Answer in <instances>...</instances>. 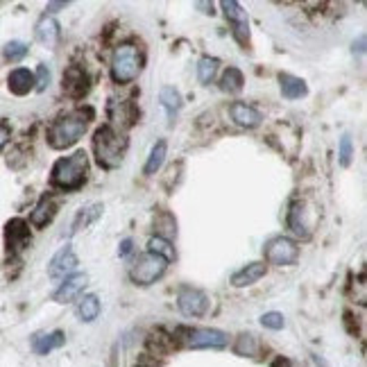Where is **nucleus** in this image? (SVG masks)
<instances>
[{
  "label": "nucleus",
  "mask_w": 367,
  "mask_h": 367,
  "mask_svg": "<svg viewBox=\"0 0 367 367\" xmlns=\"http://www.w3.org/2000/svg\"><path fill=\"white\" fill-rule=\"evenodd\" d=\"M279 82H281V93H284V98H288V100H297L308 93L304 80H300V77H295V75H288V73L279 75Z\"/></svg>",
  "instance_id": "nucleus-22"
},
{
  "label": "nucleus",
  "mask_w": 367,
  "mask_h": 367,
  "mask_svg": "<svg viewBox=\"0 0 367 367\" xmlns=\"http://www.w3.org/2000/svg\"><path fill=\"white\" fill-rule=\"evenodd\" d=\"M77 315H80L84 322H93L100 315V300L96 295H87L80 304H77Z\"/></svg>",
  "instance_id": "nucleus-25"
},
{
  "label": "nucleus",
  "mask_w": 367,
  "mask_h": 367,
  "mask_svg": "<svg viewBox=\"0 0 367 367\" xmlns=\"http://www.w3.org/2000/svg\"><path fill=\"white\" fill-rule=\"evenodd\" d=\"M351 154H354V145H351V136L345 134V136L340 138V147H338V157H340V163H342V166H349Z\"/></svg>",
  "instance_id": "nucleus-32"
},
{
  "label": "nucleus",
  "mask_w": 367,
  "mask_h": 367,
  "mask_svg": "<svg viewBox=\"0 0 367 367\" xmlns=\"http://www.w3.org/2000/svg\"><path fill=\"white\" fill-rule=\"evenodd\" d=\"M75 268H77V256L73 252V247L64 245L57 254L52 256V261L48 263V275L52 279L70 277V275H75Z\"/></svg>",
  "instance_id": "nucleus-8"
},
{
  "label": "nucleus",
  "mask_w": 367,
  "mask_h": 367,
  "mask_svg": "<svg viewBox=\"0 0 367 367\" xmlns=\"http://www.w3.org/2000/svg\"><path fill=\"white\" fill-rule=\"evenodd\" d=\"M34 84H36V91H45V87L50 84V70H48V66H45V64H39Z\"/></svg>",
  "instance_id": "nucleus-34"
},
{
  "label": "nucleus",
  "mask_w": 367,
  "mask_h": 367,
  "mask_svg": "<svg viewBox=\"0 0 367 367\" xmlns=\"http://www.w3.org/2000/svg\"><path fill=\"white\" fill-rule=\"evenodd\" d=\"M7 84H10V91L14 96H28L36 84H34V75L30 73L28 68H17L12 70L10 77H7Z\"/></svg>",
  "instance_id": "nucleus-14"
},
{
  "label": "nucleus",
  "mask_w": 367,
  "mask_h": 367,
  "mask_svg": "<svg viewBox=\"0 0 367 367\" xmlns=\"http://www.w3.org/2000/svg\"><path fill=\"white\" fill-rule=\"evenodd\" d=\"M147 247H150L152 254H157V256H161V259H166V261H173L175 259V247L170 245V240H163V238L154 236V238H150Z\"/></svg>",
  "instance_id": "nucleus-30"
},
{
  "label": "nucleus",
  "mask_w": 367,
  "mask_h": 367,
  "mask_svg": "<svg viewBox=\"0 0 367 367\" xmlns=\"http://www.w3.org/2000/svg\"><path fill=\"white\" fill-rule=\"evenodd\" d=\"M125 138L116 132L112 125L107 127H100L96 132V138H93V150H96L98 163L103 168H116L120 166L123 154H125Z\"/></svg>",
  "instance_id": "nucleus-3"
},
{
  "label": "nucleus",
  "mask_w": 367,
  "mask_h": 367,
  "mask_svg": "<svg viewBox=\"0 0 367 367\" xmlns=\"http://www.w3.org/2000/svg\"><path fill=\"white\" fill-rule=\"evenodd\" d=\"M288 227H291V231L295 233V236H300V238H308L311 236V227H313V222L308 220L306 205L297 202V205L291 209V213H288Z\"/></svg>",
  "instance_id": "nucleus-12"
},
{
  "label": "nucleus",
  "mask_w": 367,
  "mask_h": 367,
  "mask_svg": "<svg viewBox=\"0 0 367 367\" xmlns=\"http://www.w3.org/2000/svg\"><path fill=\"white\" fill-rule=\"evenodd\" d=\"M189 347L193 349H220L229 342V335L224 331H218V329H195L189 333Z\"/></svg>",
  "instance_id": "nucleus-9"
},
{
  "label": "nucleus",
  "mask_w": 367,
  "mask_h": 367,
  "mask_svg": "<svg viewBox=\"0 0 367 367\" xmlns=\"http://www.w3.org/2000/svg\"><path fill=\"white\" fill-rule=\"evenodd\" d=\"M166 268H168V261L166 259H161V256L152 254V252H145V254H140L134 263H132L129 277L138 286H150L159 277H163Z\"/></svg>",
  "instance_id": "nucleus-5"
},
{
  "label": "nucleus",
  "mask_w": 367,
  "mask_h": 367,
  "mask_svg": "<svg viewBox=\"0 0 367 367\" xmlns=\"http://www.w3.org/2000/svg\"><path fill=\"white\" fill-rule=\"evenodd\" d=\"M7 140H10V127L0 123V152H3V147L7 145Z\"/></svg>",
  "instance_id": "nucleus-35"
},
{
  "label": "nucleus",
  "mask_w": 367,
  "mask_h": 367,
  "mask_svg": "<svg viewBox=\"0 0 367 367\" xmlns=\"http://www.w3.org/2000/svg\"><path fill=\"white\" fill-rule=\"evenodd\" d=\"M54 211H57V202H54L52 198H41V202L34 207V211H32V216H30V220H32V224L34 227H45L52 218H54Z\"/></svg>",
  "instance_id": "nucleus-20"
},
{
  "label": "nucleus",
  "mask_w": 367,
  "mask_h": 367,
  "mask_svg": "<svg viewBox=\"0 0 367 367\" xmlns=\"http://www.w3.org/2000/svg\"><path fill=\"white\" fill-rule=\"evenodd\" d=\"M3 54H5L7 61H21V59L28 54V43H23V41H10V43H5Z\"/></svg>",
  "instance_id": "nucleus-31"
},
{
  "label": "nucleus",
  "mask_w": 367,
  "mask_h": 367,
  "mask_svg": "<svg viewBox=\"0 0 367 367\" xmlns=\"http://www.w3.org/2000/svg\"><path fill=\"white\" fill-rule=\"evenodd\" d=\"M159 100H161L163 109L168 112V125L173 127L175 120H177L179 109H182V96H179V91L175 87H163L159 91Z\"/></svg>",
  "instance_id": "nucleus-17"
},
{
  "label": "nucleus",
  "mask_w": 367,
  "mask_h": 367,
  "mask_svg": "<svg viewBox=\"0 0 367 367\" xmlns=\"http://www.w3.org/2000/svg\"><path fill=\"white\" fill-rule=\"evenodd\" d=\"M64 333L61 331H52V333H39L32 340V349L36 354H50L52 349H57L64 345Z\"/></svg>",
  "instance_id": "nucleus-21"
},
{
  "label": "nucleus",
  "mask_w": 367,
  "mask_h": 367,
  "mask_svg": "<svg viewBox=\"0 0 367 367\" xmlns=\"http://www.w3.org/2000/svg\"><path fill=\"white\" fill-rule=\"evenodd\" d=\"M132 245H134V243H132V238H125L123 243H120V247H118V254L120 256H127L132 252Z\"/></svg>",
  "instance_id": "nucleus-36"
},
{
  "label": "nucleus",
  "mask_w": 367,
  "mask_h": 367,
  "mask_svg": "<svg viewBox=\"0 0 367 367\" xmlns=\"http://www.w3.org/2000/svg\"><path fill=\"white\" fill-rule=\"evenodd\" d=\"M140 64H143V59H140V52L136 45H132V43L118 45L112 59L114 82L129 84L132 80H136V75L140 73Z\"/></svg>",
  "instance_id": "nucleus-4"
},
{
  "label": "nucleus",
  "mask_w": 367,
  "mask_h": 367,
  "mask_svg": "<svg viewBox=\"0 0 367 367\" xmlns=\"http://www.w3.org/2000/svg\"><path fill=\"white\" fill-rule=\"evenodd\" d=\"M222 10H224V17L233 23V34H236V39L240 43H247L249 41V25H247V14L243 12V7H240L238 3H233V0H224Z\"/></svg>",
  "instance_id": "nucleus-10"
},
{
  "label": "nucleus",
  "mask_w": 367,
  "mask_h": 367,
  "mask_svg": "<svg viewBox=\"0 0 367 367\" xmlns=\"http://www.w3.org/2000/svg\"><path fill=\"white\" fill-rule=\"evenodd\" d=\"M136 367H152V365H147V363H140V365H136Z\"/></svg>",
  "instance_id": "nucleus-38"
},
{
  "label": "nucleus",
  "mask_w": 367,
  "mask_h": 367,
  "mask_svg": "<svg viewBox=\"0 0 367 367\" xmlns=\"http://www.w3.org/2000/svg\"><path fill=\"white\" fill-rule=\"evenodd\" d=\"M100 211H103V205H93L89 209H82L80 213H77V220L73 222V229H70V233L80 231L82 227H89V224L100 216Z\"/></svg>",
  "instance_id": "nucleus-29"
},
{
  "label": "nucleus",
  "mask_w": 367,
  "mask_h": 367,
  "mask_svg": "<svg viewBox=\"0 0 367 367\" xmlns=\"http://www.w3.org/2000/svg\"><path fill=\"white\" fill-rule=\"evenodd\" d=\"M87 170H89V161H87V152L80 150L75 152L73 157L59 159L52 168V184L59 186V189H80L87 179Z\"/></svg>",
  "instance_id": "nucleus-2"
},
{
  "label": "nucleus",
  "mask_w": 367,
  "mask_h": 367,
  "mask_svg": "<svg viewBox=\"0 0 367 367\" xmlns=\"http://www.w3.org/2000/svg\"><path fill=\"white\" fill-rule=\"evenodd\" d=\"M7 245H10V252H17V249H23L28 245L30 240V233H28V227L23 220H12L10 224H7Z\"/></svg>",
  "instance_id": "nucleus-18"
},
{
  "label": "nucleus",
  "mask_w": 367,
  "mask_h": 367,
  "mask_svg": "<svg viewBox=\"0 0 367 367\" xmlns=\"http://www.w3.org/2000/svg\"><path fill=\"white\" fill-rule=\"evenodd\" d=\"M261 277H265V263H249L243 270H238L236 275L231 277V286L236 288H245L256 284Z\"/></svg>",
  "instance_id": "nucleus-16"
},
{
  "label": "nucleus",
  "mask_w": 367,
  "mask_h": 367,
  "mask_svg": "<svg viewBox=\"0 0 367 367\" xmlns=\"http://www.w3.org/2000/svg\"><path fill=\"white\" fill-rule=\"evenodd\" d=\"M87 89H89L87 73H84L80 66L68 68L66 73H64V91H68L70 96L80 98V96H84V93H87Z\"/></svg>",
  "instance_id": "nucleus-15"
},
{
  "label": "nucleus",
  "mask_w": 367,
  "mask_h": 367,
  "mask_svg": "<svg viewBox=\"0 0 367 367\" xmlns=\"http://www.w3.org/2000/svg\"><path fill=\"white\" fill-rule=\"evenodd\" d=\"M36 39L45 48H52V45L59 41V23L52 17H43L36 23Z\"/></svg>",
  "instance_id": "nucleus-19"
},
{
  "label": "nucleus",
  "mask_w": 367,
  "mask_h": 367,
  "mask_svg": "<svg viewBox=\"0 0 367 367\" xmlns=\"http://www.w3.org/2000/svg\"><path fill=\"white\" fill-rule=\"evenodd\" d=\"M265 261L272 265H293L300 259V247L293 238L277 236L265 243Z\"/></svg>",
  "instance_id": "nucleus-6"
},
{
  "label": "nucleus",
  "mask_w": 367,
  "mask_h": 367,
  "mask_svg": "<svg viewBox=\"0 0 367 367\" xmlns=\"http://www.w3.org/2000/svg\"><path fill=\"white\" fill-rule=\"evenodd\" d=\"M177 306L186 317H200L209 311V297L198 288L184 286L177 293Z\"/></svg>",
  "instance_id": "nucleus-7"
},
{
  "label": "nucleus",
  "mask_w": 367,
  "mask_h": 367,
  "mask_svg": "<svg viewBox=\"0 0 367 367\" xmlns=\"http://www.w3.org/2000/svg\"><path fill=\"white\" fill-rule=\"evenodd\" d=\"M166 154H168V145H166V140H159V143L152 147L150 157H147V163H145V175H154V173H157V170L163 166V161H166Z\"/></svg>",
  "instance_id": "nucleus-24"
},
{
  "label": "nucleus",
  "mask_w": 367,
  "mask_h": 367,
  "mask_svg": "<svg viewBox=\"0 0 367 367\" xmlns=\"http://www.w3.org/2000/svg\"><path fill=\"white\" fill-rule=\"evenodd\" d=\"M261 324L268 326V329L279 331V329H284L286 319H284V315H281V313H277V311H270V313H265V315L261 317Z\"/></svg>",
  "instance_id": "nucleus-33"
},
{
  "label": "nucleus",
  "mask_w": 367,
  "mask_h": 367,
  "mask_svg": "<svg viewBox=\"0 0 367 367\" xmlns=\"http://www.w3.org/2000/svg\"><path fill=\"white\" fill-rule=\"evenodd\" d=\"M218 66H220V61H218L216 57H202L198 64V80L202 84H211L218 73Z\"/></svg>",
  "instance_id": "nucleus-27"
},
{
  "label": "nucleus",
  "mask_w": 367,
  "mask_h": 367,
  "mask_svg": "<svg viewBox=\"0 0 367 367\" xmlns=\"http://www.w3.org/2000/svg\"><path fill=\"white\" fill-rule=\"evenodd\" d=\"M229 116H231V120L238 125V127H245V129L259 127L261 120H263V114L259 112V109L249 107L245 103H233L229 107Z\"/></svg>",
  "instance_id": "nucleus-11"
},
{
  "label": "nucleus",
  "mask_w": 367,
  "mask_h": 367,
  "mask_svg": "<svg viewBox=\"0 0 367 367\" xmlns=\"http://www.w3.org/2000/svg\"><path fill=\"white\" fill-rule=\"evenodd\" d=\"M84 286H87V275H82V272H77V275H70V277H66L64 284L57 288V293L52 295V300L59 302V304H66L70 300H75L77 295L82 293Z\"/></svg>",
  "instance_id": "nucleus-13"
},
{
  "label": "nucleus",
  "mask_w": 367,
  "mask_h": 367,
  "mask_svg": "<svg viewBox=\"0 0 367 367\" xmlns=\"http://www.w3.org/2000/svg\"><path fill=\"white\" fill-rule=\"evenodd\" d=\"M243 84H245L243 73H240L238 68H227L220 80V89L224 93H238L240 89H243Z\"/></svg>",
  "instance_id": "nucleus-26"
},
{
  "label": "nucleus",
  "mask_w": 367,
  "mask_h": 367,
  "mask_svg": "<svg viewBox=\"0 0 367 367\" xmlns=\"http://www.w3.org/2000/svg\"><path fill=\"white\" fill-rule=\"evenodd\" d=\"M89 114L84 112H73V114H66L61 116L59 120L52 123V127L48 129V140L54 150H64V147L75 145L77 140L84 136V132H87V125H89Z\"/></svg>",
  "instance_id": "nucleus-1"
},
{
  "label": "nucleus",
  "mask_w": 367,
  "mask_h": 367,
  "mask_svg": "<svg viewBox=\"0 0 367 367\" xmlns=\"http://www.w3.org/2000/svg\"><path fill=\"white\" fill-rule=\"evenodd\" d=\"M154 231H157V238L170 240L177 236V222L175 218L168 213V211H161V213L154 216Z\"/></svg>",
  "instance_id": "nucleus-23"
},
{
  "label": "nucleus",
  "mask_w": 367,
  "mask_h": 367,
  "mask_svg": "<svg viewBox=\"0 0 367 367\" xmlns=\"http://www.w3.org/2000/svg\"><path fill=\"white\" fill-rule=\"evenodd\" d=\"M233 349H236V354L240 356H256L259 354V340H256L252 333H240Z\"/></svg>",
  "instance_id": "nucleus-28"
},
{
  "label": "nucleus",
  "mask_w": 367,
  "mask_h": 367,
  "mask_svg": "<svg viewBox=\"0 0 367 367\" xmlns=\"http://www.w3.org/2000/svg\"><path fill=\"white\" fill-rule=\"evenodd\" d=\"M68 3H50L48 5V12H54V10H64Z\"/></svg>",
  "instance_id": "nucleus-37"
}]
</instances>
